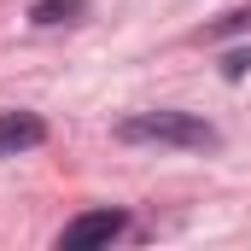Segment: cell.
<instances>
[{
  "label": "cell",
  "instance_id": "2",
  "mask_svg": "<svg viewBox=\"0 0 251 251\" xmlns=\"http://www.w3.org/2000/svg\"><path fill=\"white\" fill-rule=\"evenodd\" d=\"M128 228V216L123 210H82L76 222H64V234H59V246H111L117 234Z\"/></svg>",
  "mask_w": 251,
  "mask_h": 251
},
{
  "label": "cell",
  "instance_id": "6",
  "mask_svg": "<svg viewBox=\"0 0 251 251\" xmlns=\"http://www.w3.org/2000/svg\"><path fill=\"white\" fill-rule=\"evenodd\" d=\"M222 70H228V82H240V76L251 70V53H228V59H222Z\"/></svg>",
  "mask_w": 251,
  "mask_h": 251
},
{
  "label": "cell",
  "instance_id": "5",
  "mask_svg": "<svg viewBox=\"0 0 251 251\" xmlns=\"http://www.w3.org/2000/svg\"><path fill=\"white\" fill-rule=\"evenodd\" d=\"M246 24H251V12H228L222 24H210V29H204V41H216V35H228V29H246Z\"/></svg>",
  "mask_w": 251,
  "mask_h": 251
},
{
  "label": "cell",
  "instance_id": "3",
  "mask_svg": "<svg viewBox=\"0 0 251 251\" xmlns=\"http://www.w3.org/2000/svg\"><path fill=\"white\" fill-rule=\"evenodd\" d=\"M47 140V123L35 111H0V158H18V152H35Z\"/></svg>",
  "mask_w": 251,
  "mask_h": 251
},
{
  "label": "cell",
  "instance_id": "1",
  "mask_svg": "<svg viewBox=\"0 0 251 251\" xmlns=\"http://www.w3.org/2000/svg\"><path fill=\"white\" fill-rule=\"evenodd\" d=\"M117 140L128 146H187V152H204L216 146V128L193 111H134L117 123Z\"/></svg>",
  "mask_w": 251,
  "mask_h": 251
},
{
  "label": "cell",
  "instance_id": "4",
  "mask_svg": "<svg viewBox=\"0 0 251 251\" xmlns=\"http://www.w3.org/2000/svg\"><path fill=\"white\" fill-rule=\"evenodd\" d=\"M88 6L82 0H35L29 6V24H41V29H53V24H76Z\"/></svg>",
  "mask_w": 251,
  "mask_h": 251
}]
</instances>
